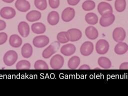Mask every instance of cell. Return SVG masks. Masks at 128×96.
<instances>
[{
  "instance_id": "cell-11",
  "label": "cell",
  "mask_w": 128,
  "mask_h": 96,
  "mask_svg": "<svg viewBox=\"0 0 128 96\" xmlns=\"http://www.w3.org/2000/svg\"><path fill=\"white\" fill-rule=\"evenodd\" d=\"M98 10L101 16L109 13H112L113 12L112 6L110 4L104 2L99 3L98 6Z\"/></svg>"
},
{
  "instance_id": "cell-21",
  "label": "cell",
  "mask_w": 128,
  "mask_h": 96,
  "mask_svg": "<svg viewBox=\"0 0 128 96\" xmlns=\"http://www.w3.org/2000/svg\"><path fill=\"white\" fill-rule=\"evenodd\" d=\"M31 30L34 34H42L46 32V28L45 25L42 22H38L32 24Z\"/></svg>"
},
{
  "instance_id": "cell-13",
  "label": "cell",
  "mask_w": 128,
  "mask_h": 96,
  "mask_svg": "<svg viewBox=\"0 0 128 96\" xmlns=\"http://www.w3.org/2000/svg\"><path fill=\"white\" fill-rule=\"evenodd\" d=\"M18 30L20 34L23 38H26L30 34V26L26 22H20L18 24Z\"/></svg>"
},
{
  "instance_id": "cell-28",
  "label": "cell",
  "mask_w": 128,
  "mask_h": 96,
  "mask_svg": "<svg viewBox=\"0 0 128 96\" xmlns=\"http://www.w3.org/2000/svg\"><path fill=\"white\" fill-rule=\"evenodd\" d=\"M126 0H116L114 2V8L118 12H122L126 8Z\"/></svg>"
},
{
  "instance_id": "cell-8",
  "label": "cell",
  "mask_w": 128,
  "mask_h": 96,
  "mask_svg": "<svg viewBox=\"0 0 128 96\" xmlns=\"http://www.w3.org/2000/svg\"><path fill=\"white\" fill-rule=\"evenodd\" d=\"M126 33L125 30L121 27L116 28L112 32V38L118 42H122L126 38Z\"/></svg>"
},
{
  "instance_id": "cell-20",
  "label": "cell",
  "mask_w": 128,
  "mask_h": 96,
  "mask_svg": "<svg viewBox=\"0 0 128 96\" xmlns=\"http://www.w3.org/2000/svg\"><path fill=\"white\" fill-rule=\"evenodd\" d=\"M33 52L32 47L29 43L24 44L21 48V54L22 56L24 58H30Z\"/></svg>"
},
{
  "instance_id": "cell-31",
  "label": "cell",
  "mask_w": 128,
  "mask_h": 96,
  "mask_svg": "<svg viewBox=\"0 0 128 96\" xmlns=\"http://www.w3.org/2000/svg\"><path fill=\"white\" fill-rule=\"evenodd\" d=\"M34 4L36 8L40 10H44L47 8L46 0H34Z\"/></svg>"
},
{
  "instance_id": "cell-19",
  "label": "cell",
  "mask_w": 128,
  "mask_h": 96,
  "mask_svg": "<svg viewBox=\"0 0 128 96\" xmlns=\"http://www.w3.org/2000/svg\"><path fill=\"white\" fill-rule=\"evenodd\" d=\"M42 16L40 12L36 10L29 12L26 14V19L30 22H34L40 20Z\"/></svg>"
},
{
  "instance_id": "cell-22",
  "label": "cell",
  "mask_w": 128,
  "mask_h": 96,
  "mask_svg": "<svg viewBox=\"0 0 128 96\" xmlns=\"http://www.w3.org/2000/svg\"><path fill=\"white\" fill-rule=\"evenodd\" d=\"M128 50V45L124 42H118L114 47V52L118 55L124 54Z\"/></svg>"
},
{
  "instance_id": "cell-7",
  "label": "cell",
  "mask_w": 128,
  "mask_h": 96,
  "mask_svg": "<svg viewBox=\"0 0 128 96\" xmlns=\"http://www.w3.org/2000/svg\"><path fill=\"white\" fill-rule=\"evenodd\" d=\"M115 20V16L112 13H109L102 16L100 20V24L102 26L107 27L113 24Z\"/></svg>"
},
{
  "instance_id": "cell-26",
  "label": "cell",
  "mask_w": 128,
  "mask_h": 96,
  "mask_svg": "<svg viewBox=\"0 0 128 96\" xmlns=\"http://www.w3.org/2000/svg\"><path fill=\"white\" fill-rule=\"evenodd\" d=\"M58 41L61 44H65L70 41V36L67 32H61L56 36Z\"/></svg>"
},
{
  "instance_id": "cell-18",
  "label": "cell",
  "mask_w": 128,
  "mask_h": 96,
  "mask_svg": "<svg viewBox=\"0 0 128 96\" xmlns=\"http://www.w3.org/2000/svg\"><path fill=\"white\" fill-rule=\"evenodd\" d=\"M22 38L16 34H12L9 38V44L13 48H19L22 44Z\"/></svg>"
},
{
  "instance_id": "cell-29",
  "label": "cell",
  "mask_w": 128,
  "mask_h": 96,
  "mask_svg": "<svg viewBox=\"0 0 128 96\" xmlns=\"http://www.w3.org/2000/svg\"><path fill=\"white\" fill-rule=\"evenodd\" d=\"M96 4L92 0H86L82 4V8L85 11H90L95 8Z\"/></svg>"
},
{
  "instance_id": "cell-16",
  "label": "cell",
  "mask_w": 128,
  "mask_h": 96,
  "mask_svg": "<svg viewBox=\"0 0 128 96\" xmlns=\"http://www.w3.org/2000/svg\"><path fill=\"white\" fill-rule=\"evenodd\" d=\"M85 34L88 38L94 40L98 37V32L94 26H88L85 30Z\"/></svg>"
},
{
  "instance_id": "cell-6",
  "label": "cell",
  "mask_w": 128,
  "mask_h": 96,
  "mask_svg": "<svg viewBox=\"0 0 128 96\" xmlns=\"http://www.w3.org/2000/svg\"><path fill=\"white\" fill-rule=\"evenodd\" d=\"M16 14L15 10L10 6L4 7L0 10V16L4 19H12L16 16Z\"/></svg>"
},
{
  "instance_id": "cell-38",
  "label": "cell",
  "mask_w": 128,
  "mask_h": 96,
  "mask_svg": "<svg viewBox=\"0 0 128 96\" xmlns=\"http://www.w3.org/2000/svg\"><path fill=\"white\" fill-rule=\"evenodd\" d=\"M2 2H6V3H12V2L14 0H2Z\"/></svg>"
},
{
  "instance_id": "cell-33",
  "label": "cell",
  "mask_w": 128,
  "mask_h": 96,
  "mask_svg": "<svg viewBox=\"0 0 128 96\" xmlns=\"http://www.w3.org/2000/svg\"><path fill=\"white\" fill-rule=\"evenodd\" d=\"M8 40V34L4 32H0V45L4 44Z\"/></svg>"
},
{
  "instance_id": "cell-35",
  "label": "cell",
  "mask_w": 128,
  "mask_h": 96,
  "mask_svg": "<svg viewBox=\"0 0 128 96\" xmlns=\"http://www.w3.org/2000/svg\"><path fill=\"white\" fill-rule=\"evenodd\" d=\"M120 70H128V62H124L120 64Z\"/></svg>"
},
{
  "instance_id": "cell-30",
  "label": "cell",
  "mask_w": 128,
  "mask_h": 96,
  "mask_svg": "<svg viewBox=\"0 0 128 96\" xmlns=\"http://www.w3.org/2000/svg\"><path fill=\"white\" fill-rule=\"evenodd\" d=\"M34 68L36 70H48V66L46 62L39 60L34 62Z\"/></svg>"
},
{
  "instance_id": "cell-34",
  "label": "cell",
  "mask_w": 128,
  "mask_h": 96,
  "mask_svg": "<svg viewBox=\"0 0 128 96\" xmlns=\"http://www.w3.org/2000/svg\"><path fill=\"white\" fill-rule=\"evenodd\" d=\"M80 0H67L68 3L70 6H76L80 2Z\"/></svg>"
},
{
  "instance_id": "cell-36",
  "label": "cell",
  "mask_w": 128,
  "mask_h": 96,
  "mask_svg": "<svg viewBox=\"0 0 128 96\" xmlns=\"http://www.w3.org/2000/svg\"><path fill=\"white\" fill-rule=\"evenodd\" d=\"M6 28V23L3 20H0V31L4 30Z\"/></svg>"
},
{
  "instance_id": "cell-10",
  "label": "cell",
  "mask_w": 128,
  "mask_h": 96,
  "mask_svg": "<svg viewBox=\"0 0 128 96\" xmlns=\"http://www.w3.org/2000/svg\"><path fill=\"white\" fill-rule=\"evenodd\" d=\"M75 16L74 10L70 7L66 8L62 13V19L65 22L71 21Z\"/></svg>"
},
{
  "instance_id": "cell-39",
  "label": "cell",
  "mask_w": 128,
  "mask_h": 96,
  "mask_svg": "<svg viewBox=\"0 0 128 96\" xmlns=\"http://www.w3.org/2000/svg\"><path fill=\"white\" fill-rule=\"evenodd\" d=\"M108 0V1H112V0Z\"/></svg>"
},
{
  "instance_id": "cell-2",
  "label": "cell",
  "mask_w": 128,
  "mask_h": 96,
  "mask_svg": "<svg viewBox=\"0 0 128 96\" xmlns=\"http://www.w3.org/2000/svg\"><path fill=\"white\" fill-rule=\"evenodd\" d=\"M60 43L58 41L52 42L42 52V56L44 58H48L55 54L58 50Z\"/></svg>"
},
{
  "instance_id": "cell-32",
  "label": "cell",
  "mask_w": 128,
  "mask_h": 96,
  "mask_svg": "<svg viewBox=\"0 0 128 96\" xmlns=\"http://www.w3.org/2000/svg\"><path fill=\"white\" fill-rule=\"evenodd\" d=\"M48 4L52 8H56L60 6V0H48Z\"/></svg>"
},
{
  "instance_id": "cell-12",
  "label": "cell",
  "mask_w": 128,
  "mask_h": 96,
  "mask_svg": "<svg viewBox=\"0 0 128 96\" xmlns=\"http://www.w3.org/2000/svg\"><path fill=\"white\" fill-rule=\"evenodd\" d=\"M14 6L20 12H26L30 8V4L26 0H16Z\"/></svg>"
},
{
  "instance_id": "cell-37",
  "label": "cell",
  "mask_w": 128,
  "mask_h": 96,
  "mask_svg": "<svg viewBox=\"0 0 128 96\" xmlns=\"http://www.w3.org/2000/svg\"><path fill=\"white\" fill-rule=\"evenodd\" d=\"M79 70H90V68L89 66L87 64H84L81 66L79 68Z\"/></svg>"
},
{
  "instance_id": "cell-1",
  "label": "cell",
  "mask_w": 128,
  "mask_h": 96,
  "mask_svg": "<svg viewBox=\"0 0 128 96\" xmlns=\"http://www.w3.org/2000/svg\"><path fill=\"white\" fill-rule=\"evenodd\" d=\"M18 58L17 52L14 50H10L6 52L3 56L4 64L8 66L14 65Z\"/></svg>"
},
{
  "instance_id": "cell-4",
  "label": "cell",
  "mask_w": 128,
  "mask_h": 96,
  "mask_svg": "<svg viewBox=\"0 0 128 96\" xmlns=\"http://www.w3.org/2000/svg\"><path fill=\"white\" fill-rule=\"evenodd\" d=\"M50 42L49 38L46 36H38L34 37L32 40L33 45L38 48H42L47 46Z\"/></svg>"
},
{
  "instance_id": "cell-9",
  "label": "cell",
  "mask_w": 128,
  "mask_h": 96,
  "mask_svg": "<svg viewBox=\"0 0 128 96\" xmlns=\"http://www.w3.org/2000/svg\"><path fill=\"white\" fill-rule=\"evenodd\" d=\"M94 50V44L90 42H84L80 48V52L81 54L84 56H88L90 55Z\"/></svg>"
},
{
  "instance_id": "cell-15",
  "label": "cell",
  "mask_w": 128,
  "mask_h": 96,
  "mask_svg": "<svg viewBox=\"0 0 128 96\" xmlns=\"http://www.w3.org/2000/svg\"><path fill=\"white\" fill-rule=\"evenodd\" d=\"M70 36V40L76 42L80 40L82 36L81 31L78 28H70L67 32Z\"/></svg>"
},
{
  "instance_id": "cell-23",
  "label": "cell",
  "mask_w": 128,
  "mask_h": 96,
  "mask_svg": "<svg viewBox=\"0 0 128 96\" xmlns=\"http://www.w3.org/2000/svg\"><path fill=\"white\" fill-rule=\"evenodd\" d=\"M85 20L86 22L91 25H94L98 22V16L96 14L93 12H88L85 16Z\"/></svg>"
},
{
  "instance_id": "cell-14",
  "label": "cell",
  "mask_w": 128,
  "mask_h": 96,
  "mask_svg": "<svg viewBox=\"0 0 128 96\" xmlns=\"http://www.w3.org/2000/svg\"><path fill=\"white\" fill-rule=\"evenodd\" d=\"M76 50V48L74 44H68L62 46L60 48V52L65 56H70L75 52Z\"/></svg>"
},
{
  "instance_id": "cell-24",
  "label": "cell",
  "mask_w": 128,
  "mask_h": 96,
  "mask_svg": "<svg viewBox=\"0 0 128 96\" xmlns=\"http://www.w3.org/2000/svg\"><path fill=\"white\" fill-rule=\"evenodd\" d=\"M98 65L104 69H108L112 66V63L110 59L104 56L100 57L98 58Z\"/></svg>"
},
{
  "instance_id": "cell-17",
  "label": "cell",
  "mask_w": 128,
  "mask_h": 96,
  "mask_svg": "<svg viewBox=\"0 0 128 96\" xmlns=\"http://www.w3.org/2000/svg\"><path fill=\"white\" fill-rule=\"evenodd\" d=\"M60 20L58 13L56 11H52L48 15L47 20L51 26H55L58 24Z\"/></svg>"
},
{
  "instance_id": "cell-5",
  "label": "cell",
  "mask_w": 128,
  "mask_h": 96,
  "mask_svg": "<svg viewBox=\"0 0 128 96\" xmlns=\"http://www.w3.org/2000/svg\"><path fill=\"white\" fill-rule=\"evenodd\" d=\"M109 44L105 40H98L96 44V50L99 54H104L109 50Z\"/></svg>"
},
{
  "instance_id": "cell-27",
  "label": "cell",
  "mask_w": 128,
  "mask_h": 96,
  "mask_svg": "<svg viewBox=\"0 0 128 96\" xmlns=\"http://www.w3.org/2000/svg\"><path fill=\"white\" fill-rule=\"evenodd\" d=\"M16 68L17 70H29L30 68V63L27 60H21L17 62Z\"/></svg>"
},
{
  "instance_id": "cell-3",
  "label": "cell",
  "mask_w": 128,
  "mask_h": 96,
  "mask_svg": "<svg viewBox=\"0 0 128 96\" xmlns=\"http://www.w3.org/2000/svg\"><path fill=\"white\" fill-rule=\"evenodd\" d=\"M50 67L54 70L60 69L64 64V58L60 54H56L50 60Z\"/></svg>"
},
{
  "instance_id": "cell-25",
  "label": "cell",
  "mask_w": 128,
  "mask_h": 96,
  "mask_svg": "<svg viewBox=\"0 0 128 96\" xmlns=\"http://www.w3.org/2000/svg\"><path fill=\"white\" fill-rule=\"evenodd\" d=\"M80 64V58L78 56H72L71 57L68 62V67L70 69H76Z\"/></svg>"
}]
</instances>
